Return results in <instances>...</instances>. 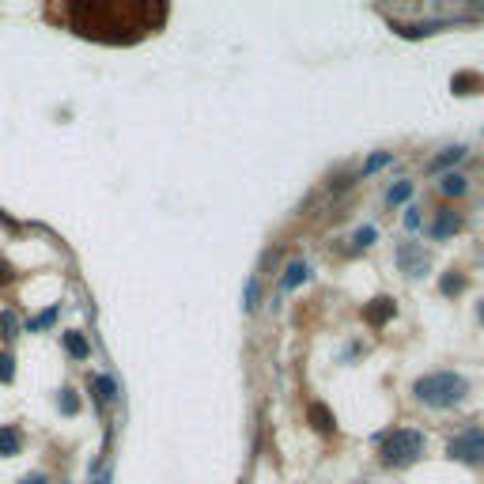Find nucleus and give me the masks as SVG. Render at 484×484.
I'll list each match as a JSON object with an SVG mask.
<instances>
[{"label":"nucleus","instance_id":"3","mask_svg":"<svg viewBox=\"0 0 484 484\" xmlns=\"http://www.w3.org/2000/svg\"><path fill=\"white\" fill-rule=\"evenodd\" d=\"M446 454L454 461H466V466H480L484 461V427H466L446 443Z\"/></svg>","mask_w":484,"mask_h":484},{"label":"nucleus","instance_id":"27","mask_svg":"<svg viewBox=\"0 0 484 484\" xmlns=\"http://www.w3.org/2000/svg\"><path fill=\"white\" fill-rule=\"evenodd\" d=\"M477 318H480V322H484V299H480V306H477Z\"/></svg>","mask_w":484,"mask_h":484},{"label":"nucleus","instance_id":"9","mask_svg":"<svg viewBox=\"0 0 484 484\" xmlns=\"http://www.w3.org/2000/svg\"><path fill=\"white\" fill-rule=\"evenodd\" d=\"M469 190V182L461 178V174H443V178H439V193L443 197H461Z\"/></svg>","mask_w":484,"mask_h":484},{"label":"nucleus","instance_id":"1","mask_svg":"<svg viewBox=\"0 0 484 484\" xmlns=\"http://www.w3.org/2000/svg\"><path fill=\"white\" fill-rule=\"evenodd\" d=\"M413 393L416 401L432 405V409H454V405L466 401L469 393V382L454 375V371H435V375H424L413 382Z\"/></svg>","mask_w":484,"mask_h":484},{"label":"nucleus","instance_id":"10","mask_svg":"<svg viewBox=\"0 0 484 484\" xmlns=\"http://www.w3.org/2000/svg\"><path fill=\"white\" fill-rule=\"evenodd\" d=\"M16 450H19V432H16L12 424H8V427H0V458L16 454Z\"/></svg>","mask_w":484,"mask_h":484},{"label":"nucleus","instance_id":"6","mask_svg":"<svg viewBox=\"0 0 484 484\" xmlns=\"http://www.w3.org/2000/svg\"><path fill=\"white\" fill-rule=\"evenodd\" d=\"M458 227H461V216L454 208H439L435 219H432V238H450Z\"/></svg>","mask_w":484,"mask_h":484},{"label":"nucleus","instance_id":"26","mask_svg":"<svg viewBox=\"0 0 484 484\" xmlns=\"http://www.w3.org/2000/svg\"><path fill=\"white\" fill-rule=\"evenodd\" d=\"M4 280H8V265L0 261V284H4Z\"/></svg>","mask_w":484,"mask_h":484},{"label":"nucleus","instance_id":"19","mask_svg":"<svg viewBox=\"0 0 484 484\" xmlns=\"http://www.w3.org/2000/svg\"><path fill=\"white\" fill-rule=\"evenodd\" d=\"M53 322H57V306H50V311H42L38 318H30L27 329H42V325H53Z\"/></svg>","mask_w":484,"mask_h":484},{"label":"nucleus","instance_id":"18","mask_svg":"<svg viewBox=\"0 0 484 484\" xmlns=\"http://www.w3.org/2000/svg\"><path fill=\"white\" fill-rule=\"evenodd\" d=\"M16 379V359L8 352H0V382H12Z\"/></svg>","mask_w":484,"mask_h":484},{"label":"nucleus","instance_id":"17","mask_svg":"<svg viewBox=\"0 0 484 484\" xmlns=\"http://www.w3.org/2000/svg\"><path fill=\"white\" fill-rule=\"evenodd\" d=\"M95 386H98V398H103V401H114V398H117V386H114V382H110L106 375H98Z\"/></svg>","mask_w":484,"mask_h":484},{"label":"nucleus","instance_id":"16","mask_svg":"<svg viewBox=\"0 0 484 484\" xmlns=\"http://www.w3.org/2000/svg\"><path fill=\"white\" fill-rule=\"evenodd\" d=\"M450 87H454L458 95H466V87H480V80L473 72H461V76H454V80H450Z\"/></svg>","mask_w":484,"mask_h":484},{"label":"nucleus","instance_id":"13","mask_svg":"<svg viewBox=\"0 0 484 484\" xmlns=\"http://www.w3.org/2000/svg\"><path fill=\"white\" fill-rule=\"evenodd\" d=\"M390 159H393V151H375V156H371L367 163H363V171H359V174H375V171L386 167Z\"/></svg>","mask_w":484,"mask_h":484},{"label":"nucleus","instance_id":"14","mask_svg":"<svg viewBox=\"0 0 484 484\" xmlns=\"http://www.w3.org/2000/svg\"><path fill=\"white\" fill-rule=\"evenodd\" d=\"M258 306V277L246 280V292H242V311H254Z\"/></svg>","mask_w":484,"mask_h":484},{"label":"nucleus","instance_id":"11","mask_svg":"<svg viewBox=\"0 0 484 484\" xmlns=\"http://www.w3.org/2000/svg\"><path fill=\"white\" fill-rule=\"evenodd\" d=\"M413 197V182H398V185H390L386 190V204L393 208V204H405Z\"/></svg>","mask_w":484,"mask_h":484},{"label":"nucleus","instance_id":"28","mask_svg":"<svg viewBox=\"0 0 484 484\" xmlns=\"http://www.w3.org/2000/svg\"><path fill=\"white\" fill-rule=\"evenodd\" d=\"M480 261H484V250H480Z\"/></svg>","mask_w":484,"mask_h":484},{"label":"nucleus","instance_id":"8","mask_svg":"<svg viewBox=\"0 0 484 484\" xmlns=\"http://www.w3.org/2000/svg\"><path fill=\"white\" fill-rule=\"evenodd\" d=\"M306 272H311V269H306V261H292V265L284 269V280H280V288H284V292H295V288H299V284L306 280Z\"/></svg>","mask_w":484,"mask_h":484},{"label":"nucleus","instance_id":"24","mask_svg":"<svg viewBox=\"0 0 484 484\" xmlns=\"http://www.w3.org/2000/svg\"><path fill=\"white\" fill-rule=\"evenodd\" d=\"M443 292H461V277H443Z\"/></svg>","mask_w":484,"mask_h":484},{"label":"nucleus","instance_id":"23","mask_svg":"<svg viewBox=\"0 0 484 484\" xmlns=\"http://www.w3.org/2000/svg\"><path fill=\"white\" fill-rule=\"evenodd\" d=\"M76 409H80V405H76V398H72L69 390H64V398H61V413H69V416H72Z\"/></svg>","mask_w":484,"mask_h":484},{"label":"nucleus","instance_id":"22","mask_svg":"<svg viewBox=\"0 0 484 484\" xmlns=\"http://www.w3.org/2000/svg\"><path fill=\"white\" fill-rule=\"evenodd\" d=\"M405 227H409V231L420 227V208H409V212H405Z\"/></svg>","mask_w":484,"mask_h":484},{"label":"nucleus","instance_id":"25","mask_svg":"<svg viewBox=\"0 0 484 484\" xmlns=\"http://www.w3.org/2000/svg\"><path fill=\"white\" fill-rule=\"evenodd\" d=\"M19 484H50V480H46V473H27Z\"/></svg>","mask_w":484,"mask_h":484},{"label":"nucleus","instance_id":"4","mask_svg":"<svg viewBox=\"0 0 484 484\" xmlns=\"http://www.w3.org/2000/svg\"><path fill=\"white\" fill-rule=\"evenodd\" d=\"M393 261L401 265L405 277H424V272L432 269V258H427L424 246H416V242H401V246L393 250Z\"/></svg>","mask_w":484,"mask_h":484},{"label":"nucleus","instance_id":"21","mask_svg":"<svg viewBox=\"0 0 484 484\" xmlns=\"http://www.w3.org/2000/svg\"><path fill=\"white\" fill-rule=\"evenodd\" d=\"M12 333H16V314L4 311L0 314V337H12Z\"/></svg>","mask_w":484,"mask_h":484},{"label":"nucleus","instance_id":"7","mask_svg":"<svg viewBox=\"0 0 484 484\" xmlns=\"http://www.w3.org/2000/svg\"><path fill=\"white\" fill-rule=\"evenodd\" d=\"M461 159H466V148H443V151H439V156L432 159V163H427V171H432V174H439V171H446V167H454V163H461Z\"/></svg>","mask_w":484,"mask_h":484},{"label":"nucleus","instance_id":"5","mask_svg":"<svg viewBox=\"0 0 484 484\" xmlns=\"http://www.w3.org/2000/svg\"><path fill=\"white\" fill-rule=\"evenodd\" d=\"M393 299H386V295H379V299H371L367 306H363V318H367V325H375V329H382L393 318Z\"/></svg>","mask_w":484,"mask_h":484},{"label":"nucleus","instance_id":"15","mask_svg":"<svg viewBox=\"0 0 484 484\" xmlns=\"http://www.w3.org/2000/svg\"><path fill=\"white\" fill-rule=\"evenodd\" d=\"M375 235H379V231H375V227L367 224V227H359L356 235H352V242H356V250H367L371 242H375Z\"/></svg>","mask_w":484,"mask_h":484},{"label":"nucleus","instance_id":"12","mask_svg":"<svg viewBox=\"0 0 484 484\" xmlns=\"http://www.w3.org/2000/svg\"><path fill=\"white\" fill-rule=\"evenodd\" d=\"M311 420L318 432H333V416L325 413V405H311Z\"/></svg>","mask_w":484,"mask_h":484},{"label":"nucleus","instance_id":"2","mask_svg":"<svg viewBox=\"0 0 484 484\" xmlns=\"http://www.w3.org/2000/svg\"><path fill=\"white\" fill-rule=\"evenodd\" d=\"M420 454H424V435L413 432V427H401V432L382 439V461L386 466H413Z\"/></svg>","mask_w":484,"mask_h":484},{"label":"nucleus","instance_id":"20","mask_svg":"<svg viewBox=\"0 0 484 484\" xmlns=\"http://www.w3.org/2000/svg\"><path fill=\"white\" fill-rule=\"evenodd\" d=\"M64 345H69L72 356H87V340L80 333H69V337H64Z\"/></svg>","mask_w":484,"mask_h":484}]
</instances>
